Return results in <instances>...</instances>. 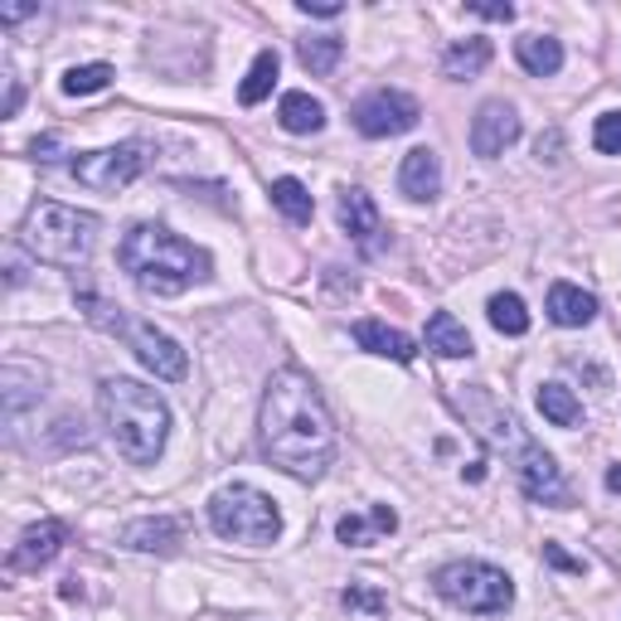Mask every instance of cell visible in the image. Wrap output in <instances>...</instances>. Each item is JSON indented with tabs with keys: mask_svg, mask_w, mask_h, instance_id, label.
<instances>
[{
	"mask_svg": "<svg viewBox=\"0 0 621 621\" xmlns=\"http://www.w3.org/2000/svg\"><path fill=\"white\" fill-rule=\"evenodd\" d=\"M520 141V113L501 97H491V103H481L477 121H471V151L481 156V161H495V156H505L510 146Z\"/></svg>",
	"mask_w": 621,
	"mask_h": 621,
	"instance_id": "cell-11",
	"label": "cell"
},
{
	"mask_svg": "<svg viewBox=\"0 0 621 621\" xmlns=\"http://www.w3.org/2000/svg\"><path fill=\"white\" fill-rule=\"evenodd\" d=\"M97 408H103L107 437H113L117 452L127 457L131 467H151V461L165 452L170 408L156 388H146L137 379H103Z\"/></svg>",
	"mask_w": 621,
	"mask_h": 621,
	"instance_id": "cell-3",
	"label": "cell"
},
{
	"mask_svg": "<svg viewBox=\"0 0 621 621\" xmlns=\"http://www.w3.org/2000/svg\"><path fill=\"white\" fill-rule=\"evenodd\" d=\"M340 602L355 607V612H384V607H388L384 592H370V588H345V592H340Z\"/></svg>",
	"mask_w": 621,
	"mask_h": 621,
	"instance_id": "cell-30",
	"label": "cell"
},
{
	"mask_svg": "<svg viewBox=\"0 0 621 621\" xmlns=\"http://www.w3.org/2000/svg\"><path fill=\"white\" fill-rule=\"evenodd\" d=\"M432 588L471 617H495L515 602V582H510L495 564H481V558H461V564L437 568Z\"/></svg>",
	"mask_w": 621,
	"mask_h": 621,
	"instance_id": "cell-6",
	"label": "cell"
},
{
	"mask_svg": "<svg viewBox=\"0 0 621 621\" xmlns=\"http://www.w3.org/2000/svg\"><path fill=\"white\" fill-rule=\"evenodd\" d=\"M355 345L360 350H370V355H379V360H394V364H413L418 360V345L404 335V331H394V325H384V321H355Z\"/></svg>",
	"mask_w": 621,
	"mask_h": 621,
	"instance_id": "cell-17",
	"label": "cell"
},
{
	"mask_svg": "<svg viewBox=\"0 0 621 621\" xmlns=\"http://www.w3.org/2000/svg\"><path fill=\"white\" fill-rule=\"evenodd\" d=\"M539 413L554 422V428H578L582 422V404L574 398V388H564V384H544L539 388Z\"/></svg>",
	"mask_w": 621,
	"mask_h": 621,
	"instance_id": "cell-26",
	"label": "cell"
},
{
	"mask_svg": "<svg viewBox=\"0 0 621 621\" xmlns=\"http://www.w3.org/2000/svg\"><path fill=\"white\" fill-rule=\"evenodd\" d=\"M20 97H24V93H20V83H10V97H6V117H15V113H20Z\"/></svg>",
	"mask_w": 621,
	"mask_h": 621,
	"instance_id": "cell-37",
	"label": "cell"
},
{
	"mask_svg": "<svg viewBox=\"0 0 621 621\" xmlns=\"http://www.w3.org/2000/svg\"><path fill=\"white\" fill-rule=\"evenodd\" d=\"M117 263L146 297H180L185 287L204 282L210 267H214L210 253L194 248L190 238L170 234L165 224L127 228V238H121V248H117Z\"/></svg>",
	"mask_w": 621,
	"mask_h": 621,
	"instance_id": "cell-2",
	"label": "cell"
},
{
	"mask_svg": "<svg viewBox=\"0 0 621 621\" xmlns=\"http://www.w3.org/2000/svg\"><path fill=\"white\" fill-rule=\"evenodd\" d=\"M592 146L602 156H621V113H602L598 127H592Z\"/></svg>",
	"mask_w": 621,
	"mask_h": 621,
	"instance_id": "cell-29",
	"label": "cell"
},
{
	"mask_svg": "<svg viewBox=\"0 0 621 621\" xmlns=\"http://www.w3.org/2000/svg\"><path fill=\"white\" fill-rule=\"evenodd\" d=\"M491 40H481V34H471V40H457L452 49L442 54V73L447 78H477V73L491 64Z\"/></svg>",
	"mask_w": 621,
	"mask_h": 621,
	"instance_id": "cell-22",
	"label": "cell"
},
{
	"mask_svg": "<svg viewBox=\"0 0 621 621\" xmlns=\"http://www.w3.org/2000/svg\"><path fill=\"white\" fill-rule=\"evenodd\" d=\"M335 214H340V228H345V234L360 243V253H379V248H384V218H379V204H374L364 190H355V185L340 190Z\"/></svg>",
	"mask_w": 621,
	"mask_h": 621,
	"instance_id": "cell-12",
	"label": "cell"
},
{
	"mask_svg": "<svg viewBox=\"0 0 621 621\" xmlns=\"http://www.w3.org/2000/svg\"><path fill=\"white\" fill-rule=\"evenodd\" d=\"M534 151H539V161H558V131H549V137H539V146H534Z\"/></svg>",
	"mask_w": 621,
	"mask_h": 621,
	"instance_id": "cell-35",
	"label": "cell"
},
{
	"mask_svg": "<svg viewBox=\"0 0 621 621\" xmlns=\"http://www.w3.org/2000/svg\"><path fill=\"white\" fill-rule=\"evenodd\" d=\"M277 68H282V58H277V49H263V54L253 58L248 78H243V88H238V103H243V107H258L263 97L277 88Z\"/></svg>",
	"mask_w": 621,
	"mask_h": 621,
	"instance_id": "cell-24",
	"label": "cell"
},
{
	"mask_svg": "<svg viewBox=\"0 0 621 621\" xmlns=\"http://www.w3.org/2000/svg\"><path fill=\"white\" fill-rule=\"evenodd\" d=\"M340 58H345V40H340V34H311V40H297V64L307 73H315V78L335 73Z\"/></svg>",
	"mask_w": 621,
	"mask_h": 621,
	"instance_id": "cell-23",
	"label": "cell"
},
{
	"mask_svg": "<svg viewBox=\"0 0 621 621\" xmlns=\"http://www.w3.org/2000/svg\"><path fill=\"white\" fill-rule=\"evenodd\" d=\"M549 315H554V325H588L592 315H598V297L574 287V282H554L549 287Z\"/></svg>",
	"mask_w": 621,
	"mask_h": 621,
	"instance_id": "cell-19",
	"label": "cell"
},
{
	"mask_svg": "<svg viewBox=\"0 0 621 621\" xmlns=\"http://www.w3.org/2000/svg\"><path fill=\"white\" fill-rule=\"evenodd\" d=\"M49 151H58V137H40V141H34V156H40V161H54Z\"/></svg>",
	"mask_w": 621,
	"mask_h": 621,
	"instance_id": "cell-36",
	"label": "cell"
},
{
	"mask_svg": "<svg viewBox=\"0 0 621 621\" xmlns=\"http://www.w3.org/2000/svg\"><path fill=\"white\" fill-rule=\"evenodd\" d=\"M485 315H491V325L501 335H525L529 331V311L515 291H495V297L485 301Z\"/></svg>",
	"mask_w": 621,
	"mask_h": 621,
	"instance_id": "cell-27",
	"label": "cell"
},
{
	"mask_svg": "<svg viewBox=\"0 0 621 621\" xmlns=\"http://www.w3.org/2000/svg\"><path fill=\"white\" fill-rule=\"evenodd\" d=\"M544 558H549L554 568H564V574H588V564H582V558H574V554H564L558 544H544Z\"/></svg>",
	"mask_w": 621,
	"mask_h": 621,
	"instance_id": "cell-32",
	"label": "cell"
},
{
	"mask_svg": "<svg viewBox=\"0 0 621 621\" xmlns=\"http://www.w3.org/2000/svg\"><path fill=\"white\" fill-rule=\"evenodd\" d=\"M398 190H404L413 204L437 200V194H442V156H437L432 146H413L404 156V165H398Z\"/></svg>",
	"mask_w": 621,
	"mask_h": 621,
	"instance_id": "cell-14",
	"label": "cell"
},
{
	"mask_svg": "<svg viewBox=\"0 0 621 621\" xmlns=\"http://www.w3.org/2000/svg\"><path fill=\"white\" fill-rule=\"evenodd\" d=\"M68 539V525L64 520H40V525H30L20 534V544L10 549V574H40V568L64 549Z\"/></svg>",
	"mask_w": 621,
	"mask_h": 621,
	"instance_id": "cell-13",
	"label": "cell"
},
{
	"mask_svg": "<svg viewBox=\"0 0 621 621\" xmlns=\"http://www.w3.org/2000/svg\"><path fill=\"white\" fill-rule=\"evenodd\" d=\"M515 58L534 78H554V73L564 68V44H558L554 34H525V40H515Z\"/></svg>",
	"mask_w": 621,
	"mask_h": 621,
	"instance_id": "cell-20",
	"label": "cell"
},
{
	"mask_svg": "<svg viewBox=\"0 0 621 621\" xmlns=\"http://www.w3.org/2000/svg\"><path fill=\"white\" fill-rule=\"evenodd\" d=\"M121 544H127V549H141V554H175L180 544H185V520H175V515L137 520V525L121 529Z\"/></svg>",
	"mask_w": 621,
	"mask_h": 621,
	"instance_id": "cell-15",
	"label": "cell"
},
{
	"mask_svg": "<svg viewBox=\"0 0 621 621\" xmlns=\"http://www.w3.org/2000/svg\"><path fill=\"white\" fill-rule=\"evenodd\" d=\"M258 447L272 467H282L297 481H321L335 461L331 408L301 370H277L267 379L258 408Z\"/></svg>",
	"mask_w": 621,
	"mask_h": 621,
	"instance_id": "cell-1",
	"label": "cell"
},
{
	"mask_svg": "<svg viewBox=\"0 0 621 621\" xmlns=\"http://www.w3.org/2000/svg\"><path fill=\"white\" fill-rule=\"evenodd\" d=\"M471 15H485V20H515V6H501V0H495V6H471Z\"/></svg>",
	"mask_w": 621,
	"mask_h": 621,
	"instance_id": "cell-33",
	"label": "cell"
},
{
	"mask_svg": "<svg viewBox=\"0 0 621 621\" xmlns=\"http://www.w3.org/2000/svg\"><path fill=\"white\" fill-rule=\"evenodd\" d=\"M297 10H301V15H315V20L345 15V6H340V0H297Z\"/></svg>",
	"mask_w": 621,
	"mask_h": 621,
	"instance_id": "cell-31",
	"label": "cell"
},
{
	"mask_svg": "<svg viewBox=\"0 0 621 621\" xmlns=\"http://www.w3.org/2000/svg\"><path fill=\"white\" fill-rule=\"evenodd\" d=\"M422 340H428V350H432V355H442V360H467L471 350H477V345H471V335H467V325H461L452 311H432Z\"/></svg>",
	"mask_w": 621,
	"mask_h": 621,
	"instance_id": "cell-18",
	"label": "cell"
},
{
	"mask_svg": "<svg viewBox=\"0 0 621 621\" xmlns=\"http://www.w3.org/2000/svg\"><path fill=\"white\" fill-rule=\"evenodd\" d=\"M277 121H282L291 137H315L325 127V107L311 93H287L282 107H277Z\"/></svg>",
	"mask_w": 621,
	"mask_h": 621,
	"instance_id": "cell-21",
	"label": "cell"
},
{
	"mask_svg": "<svg viewBox=\"0 0 621 621\" xmlns=\"http://www.w3.org/2000/svg\"><path fill=\"white\" fill-rule=\"evenodd\" d=\"M30 15H40V6H0V20H6V24L30 20Z\"/></svg>",
	"mask_w": 621,
	"mask_h": 621,
	"instance_id": "cell-34",
	"label": "cell"
},
{
	"mask_svg": "<svg viewBox=\"0 0 621 621\" xmlns=\"http://www.w3.org/2000/svg\"><path fill=\"white\" fill-rule=\"evenodd\" d=\"M398 529V515L388 505H370V515H340L335 520V539L350 544V549H370V544H379L384 534Z\"/></svg>",
	"mask_w": 621,
	"mask_h": 621,
	"instance_id": "cell-16",
	"label": "cell"
},
{
	"mask_svg": "<svg viewBox=\"0 0 621 621\" xmlns=\"http://www.w3.org/2000/svg\"><path fill=\"white\" fill-rule=\"evenodd\" d=\"M350 117H355L360 137L384 141V137H404V131L418 127L422 107H418V97H408V93H398V88H379V93L360 97Z\"/></svg>",
	"mask_w": 621,
	"mask_h": 621,
	"instance_id": "cell-8",
	"label": "cell"
},
{
	"mask_svg": "<svg viewBox=\"0 0 621 621\" xmlns=\"http://www.w3.org/2000/svg\"><path fill=\"white\" fill-rule=\"evenodd\" d=\"M20 243L34 253L40 263L54 267H78L93 258V243H97V218L83 210H68V204L40 200L30 214H24Z\"/></svg>",
	"mask_w": 621,
	"mask_h": 621,
	"instance_id": "cell-4",
	"label": "cell"
},
{
	"mask_svg": "<svg viewBox=\"0 0 621 621\" xmlns=\"http://www.w3.org/2000/svg\"><path fill=\"white\" fill-rule=\"evenodd\" d=\"M515 471H520V485H525L529 501L554 505V510L574 505V495H568V481H564V471H558V461H554L549 452H544L539 442H529V437H520Z\"/></svg>",
	"mask_w": 621,
	"mask_h": 621,
	"instance_id": "cell-10",
	"label": "cell"
},
{
	"mask_svg": "<svg viewBox=\"0 0 621 621\" xmlns=\"http://www.w3.org/2000/svg\"><path fill=\"white\" fill-rule=\"evenodd\" d=\"M117 335L127 340L131 350H137V360L156 374V379L180 384V379L190 374V360H185V350H180V340H170L165 331H156V325H146V321H127V315H121Z\"/></svg>",
	"mask_w": 621,
	"mask_h": 621,
	"instance_id": "cell-9",
	"label": "cell"
},
{
	"mask_svg": "<svg viewBox=\"0 0 621 621\" xmlns=\"http://www.w3.org/2000/svg\"><path fill=\"white\" fill-rule=\"evenodd\" d=\"M113 64H78V68H68L64 73V93L68 97H93V93H103V88H113Z\"/></svg>",
	"mask_w": 621,
	"mask_h": 621,
	"instance_id": "cell-28",
	"label": "cell"
},
{
	"mask_svg": "<svg viewBox=\"0 0 621 621\" xmlns=\"http://www.w3.org/2000/svg\"><path fill=\"white\" fill-rule=\"evenodd\" d=\"M146 165H151V146L146 141H121V146H107V151L73 156V180L97 190V194H117V190H127Z\"/></svg>",
	"mask_w": 621,
	"mask_h": 621,
	"instance_id": "cell-7",
	"label": "cell"
},
{
	"mask_svg": "<svg viewBox=\"0 0 621 621\" xmlns=\"http://www.w3.org/2000/svg\"><path fill=\"white\" fill-rule=\"evenodd\" d=\"M607 491H612V495H621V461H617L612 471H607Z\"/></svg>",
	"mask_w": 621,
	"mask_h": 621,
	"instance_id": "cell-38",
	"label": "cell"
},
{
	"mask_svg": "<svg viewBox=\"0 0 621 621\" xmlns=\"http://www.w3.org/2000/svg\"><path fill=\"white\" fill-rule=\"evenodd\" d=\"M272 204L282 210L291 224H311V214H315V200H311V190L301 185V180H291V175H282V180H272Z\"/></svg>",
	"mask_w": 621,
	"mask_h": 621,
	"instance_id": "cell-25",
	"label": "cell"
},
{
	"mask_svg": "<svg viewBox=\"0 0 621 621\" xmlns=\"http://www.w3.org/2000/svg\"><path fill=\"white\" fill-rule=\"evenodd\" d=\"M210 525L218 539L248 544V549H263V544H277L282 534V515L253 485H224V491L210 501Z\"/></svg>",
	"mask_w": 621,
	"mask_h": 621,
	"instance_id": "cell-5",
	"label": "cell"
}]
</instances>
